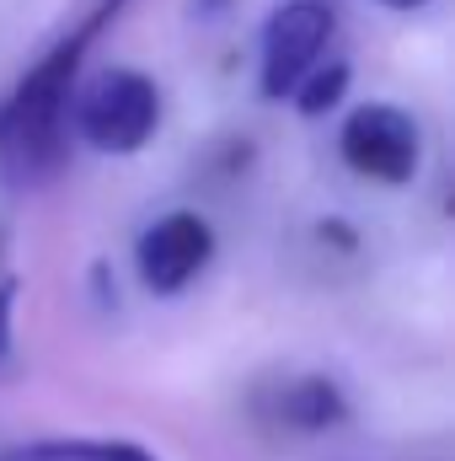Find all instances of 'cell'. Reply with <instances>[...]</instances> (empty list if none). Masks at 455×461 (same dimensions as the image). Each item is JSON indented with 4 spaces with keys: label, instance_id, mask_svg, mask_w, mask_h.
<instances>
[{
    "label": "cell",
    "instance_id": "cell-10",
    "mask_svg": "<svg viewBox=\"0 0 455 461\" xmlns=\"http://www.w3.org/2000/svg\"><path fill=\"white\" fill-rule=\"evenodd\" d=\"M380 5H386V11H424L429 0H380Z\"/></svg>",
    "mask_w": 455,
    "mask_h": 461
},
{
    "label": "cell",
    "instance_id": "cell-7",
    "mask_svg": "<svg viewBox=\"0 0 455 461\" xmlns=\"http://www.w3.org/2000/svg\"><path fill=\"white\" fill-rule=\"evenodd\" d=\"M0 461H161L134 440H27L5 446Z\"/></svg>",
    "mask_w": 455,
    "mask_h": 461
},
{
    "label": "cell",
    "instance_id": "cell-9",
    "mask_svg": "<svg viewBox=\"0 0 455 461\" xmlns=\"http://www.w3.org/2000/svg\"><path fill=\"white\" fill-rule=\"evenodd\" d=\"M16 295H22V279H0V365L11 359V348H16Z\"/></svg>",
    "mask_w": 455,
    "mask_h": 461
},
{
    "label": "cell",
    "instance_id": "cell-6",
    "mask_svg": "<svg viewBox=\"0 0 455 461\" xmlns=\"http://www.w3.org/2000/svg\"><path fill=\"white\" fill-rule=\"evenodd\" d=\"M279 419L300 435H322V429H338L348 419V402H343L338 381L327 375H295L284 392H279Z\"/></svg>",
    "mask_w": 455,
    "mask_h": 461
},
{
    "label": "cell",
    "instance_id": "cell-4",
    "mask_svg": "<svg viewBox=\"0 0 455 461\" xmlns=\"http://www.w3.org/2000/svg\"><path fill=\"white\" fill-rule=\"evenodd\" d=\"M333 5L327 0H284L268 27H263V70H257V86L268 103H284L300 76L311 65H322L327 43H333Z\"/></svg>",
    "mask_w": 455,
    "mask_h": 461
},
{
    "label": "cell",
    "instance_id": "cell-5",
    "mask_svg": "<svg viewBox=\"0 0 455 461\" xmlns=\"http://www.w3.org/2000/svg\"><path fill=\"white\" fill-rule=\"evenodd\" d=\"M210 258H215V226L199 210H177L139 236V279L156 295L188 290L210 268Z\"/></svg>",
    "mask_w": 455,
    "mask_h": 461
},
{
    "label": "cell",
    "instance_id": "cell-2",
    "mask_svg": "<svg viewBox=\"0 0 455 461\" xmlns=\"http://www.w3.org/2000/svg\"><path fill=\"white\" fill-rule=\"evenodd\" d=\"M70 129L103 156H134L161 129V92L145 70H103L86 92H76Z\"/></svg>",
    "mask_w": 455,
    "mask_h": 461
},
{
    "label": "cell",
    "instance_id": "cell-3",
    "mask_svg": "<svg viewBox=\"0 0 455 461\" xmlns=\"http://www.w3.org/2000/svg\"><path fill=\"white\" fill-rule=\"evenodd\" d=\"M338 156L370 183H413L418 177V161H424V134L413 113L391 108V103H364L343 118L338 129Z\"/></svg>",
    "mask_w": 455,
    "mask_h": 461
},
{
    "label": "cell",
    "instance_id": "cell-8",
    "mask_svg": "<svg viewBox=\"0 0 455 461\" xmlns=\"http://www.w3.org/2000/svg\"><path fill=\"white\" fill-rule=\"evenodd\" d=\"M343 92H348V65L333 59V65H311V70L300 76V86L290 92V103H295L306 118H322V113H333V108L343 103Z\"/></svg>",
    "mask_w": 455,
    "mask_h": 461
},
{
    "label": "cell",
    "instance_id": "cell-1",
    "mask_svg": "<svg viewBox=\"0 0 455 461\" xmlns=\"http://www.w3.org/2000/svg\"><path fill=\"white\" fill-rule=\"evenodd\" d=\"M129 0H97L0 103V177L11 188H43L70 161V103L92 43L118 22Z\"/></svg>",
    "mask_w": 455,
    "mask_h": 461
}]
</instances>
